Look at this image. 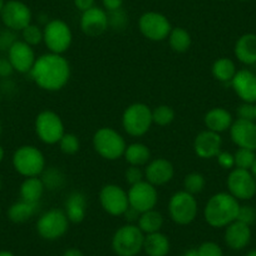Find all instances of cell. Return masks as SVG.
Masks as SVG:
<instances>
[{"mask_svg": "<svg viewBox=\"0 0 256 256\" xmlns=\"http://www.w3.org/2000/svg\"><path fill=\"white\" fill-rule=\"evenodd\" d=\"M246 256H256V248H255V250H251L250 252H248Z\"/></svg>", "mask_w": 256, "mask_h": 256, "instance_id": "56", "label": "cell"}, {"mask_svg": "<svg viewBox=\"0 0 256 256\" xmlns=\"http://www.w3.org/2000/svg\"><path fill=\"white\" fill-rule=\"evenodd\" d=\"M40 180L43 181L46 190H49V191L60 190L66 184V176L58 167H48V168L46 167L42 172Z\"/></svg>", "mask_w": 256, "mask_h": 256, "instance_id": "33", "label": "cell"}, {"mask_svg": "<svg viewBox=\"0 0 256 256\" xmlns=\"http://www.w3.org/2000/svg\"><path fill=\"white\" fill-rule=\"evenodd\" d=\"M108 26V14L104 9L93 6L87 12H83L80 16V29L88 36H100L104 33Z\"/></svg>", "mask_w": 256, "mask_h": 256, "instance_id": "18", "label": "cell"}, {"mask_svg": "<svg viewBox=\"0 0 256 256\" xmlns=\"http://www.w3.org/2000/svg\"><path fill=\"white\" fill-rule=\"evenodd\" d=\"M2 186H3V182H2V177H0V190H2Z\"/></svg>", "mask_w": 256, "mask_h": 256, "instance_id": "57", "label": "cell"}, {"mask_svg": "<svg viewBox=\"0 0 256 256\" xmlns=\"http://www.w3.org/2000/svg\"><path fill=\"white\" fill-rule=\"evenodd\" d=\"M152 123V110L144 103H134L128 106L123 112V130L132 137H141L146 134Z\"/></svg>", "mask_w": 256, "mask_h": 256, "instance_id": "4", "label": "cell"}, {"mask_svg": "<svg viewBox=\"0 0 256 256\" xmlns=\"http://www.w3.org/2000/svg\"><path fill=\"white\" fill-rule=\"evenodd\" d=\"M63 256H84L83 252L78 248H68L67 251H64Z\"/></svg>", "mask_w": 256, "mask_h": 256, "instance_id": "50", "label": "cell"}, {"mask_svg": "<svg viewBox=\"0 0 256 256\" xmlns=\"http://www.w3.org/2000/svg\"><path fill=\"white\" fill-rule=\"evenodd\" d=\"M198 256H224L222 248L212 241L204 242L200 248H198Z\"/></svg>", "mask_w": 256, "mask_h": 256, "instance_id": "42", "label": "cell"}, {"mask_svg": "<svg viewBox=\"0 0 256 256\" xmlns=\"http://www.w3.org/2000/svg\"><path fill=\"white\" fill-rule=\"evenodd\" d=\"M4 4H6V2H4V0H0V14H2V10H3Z\"/></svg>", "mask_w": 256, "mask_h": 256, "instance_id": "55", "label": "cell"}, {"mask_svg": "<svg viewBox=\"0 0 256 256\" xmlns=\"http://www.w3.org/2000/svg\"><path fill=\"white\" fill-rule=\"evenodd\" d=\"M234 90L242 102L256 103V74L248 70H238L231 80Z\"/></svg>", "mask_w": 256, "mask_h": 256, "instance_id": "20", "label": "cell"}, {"mask_svg": "<svg viewBox=\"0 0 256 256\" xmlns=\"http://www.w3.org/2000/svg\"><path fill=\"white\" fill-rule=\"evenodd\" d=\"M124 158L131 166H144V164H148L150 158H151V152L150 148L144 144H132L130 146L126 147L124 151Z\"/></svg>", "mask_w": 256, "mask_h": 256, "instance_id": "29", "label": "cell"}, {"mask_svg": "<svg viewBox=\"0 0 256 256\" xmlns=\"http://www.w3.org/2000/svg\"><path fill=\"white\" fill-rule=\"evenodd\" d=\"M44 190H46V187H44L43 181L39 177H26L20 186L22 200L39 204L44 194Z\"/></svg>", "mask_w": 256, "mask_h": 256, "instance_id": "28", "label": "cell"}, {"mask_svg": "<svg viewBox=\"0 0 256 256\" xmlns=\"http://www.w3.org/2000/svg\"><path fill=\"white\" fill-rule=\"evenodd\" d=\"M174 164L166 158H156L148 162L144 170L146 181L154 186H162L174 178Z\"/></svg>", "mask_w": 256, "mask_h": 256, "instance_id": "21", "label": "cell"}, {"mask_svg": "<svg viewBox=\"0 0 256 256\" xmlns=\"http://www.w3.org/2000/svg\"><path fill=\"white\" fill-rule=\"evenodd\" d=\"M234 160H235L236 168L251 170V167L256 161L255 151H251L248 148H238L234 154Z\"/></svg>", "mask_w": 256, "mask_h": 256, "instance_id": "36", "label": "cell"}, {"mask_svg": "<svg viewBox=\"0 0 256 256\" xmlns=\"http://www.w3.org/2000/svg\"><path fill=\"white\" fill-rule=\"evenodd\" d=\"M251 174H254V177H255V180H256V161H255V164H252V167H251Z\"/></svg>", "mask_w": 256, "mask_h": 256, "instance_id": "53", "label": "cell"}, {"mask_svg": "<svg viewBox=\"0 0 256 256\" xmlns=\"http://www.w3.org/2000/svg\"><path fill=\"white\" fill-rule=\"evenodd\" d=\"M70 228V220L63 210L52 208L44 212L36 222V231L44 240H58Z\"/></svg>", "mask_w": 256, "mask_h": 256, "instance_id": "9", "label": "cell"}, {"mask_svg": "<svg viewBox=\"0 0 256 256\" xmlns=\"http://www.w3.org/2000/svg\"><path fill=\"white\" fill-rule=\"evenodd\" d=\"M4 154H6V152H4V148L0 146V162L4 160Z\"/></svg>", "mask_w": 256, "mask_h": 256, "instance_id": "54", "label": "cell"}, {"mask_svg": "<svg viewBox=\"0 0 256 256\" xmlns=\"http://www.w3.org/2000/svg\"><path fill=\"white\" fill-rule=\"evenodd\" d=\"M251 240V228L246 224L235 220L226 226L225 242L232 250H242Z\"/></svg>", "mask_w": 256, "mask_h": 256, "instance_id": "22", "label": "cell"}, {"mask_svg": "<svg viewBox=\"0 0 256 256\" xmlns=\"http://www.w3.org/2000/svg\"><path fill=\"white\" fill-rule=\"evenodd\" d=\"M36 132L39 140L46 144H59L66 134L63 120L53 110H43L36 116Z\"/></svg>", "mask_w": 256, "mask_h": 256, "instance_id": "10", "label": "cell"}, {"mask_svg": "<svg viewBox=\"0 0 256 256\" xmlns=\"http://www.w3.org/2000/svg\"><path fill=\"white\" fill-rule=\"evenodd\" d=\"M228 194L238 200L248 201L256 194V180L250 170L234 168L228 177Z\"/></svg>", "mask_w": 256, "mask_h": 256, "instance_id": "12", "label": "cell"}, {"mask_svg": "<svg viewBox=\"0 0 256 256\" xmlns=\"http://www.w3.org/2000/svg\"><path fill=\"white\" fill-rule=\"evenodd\" d=\"M16 40L18 39H16V34L14 33V30H10L8 28L6 30H2L0 32V52H8Z\"/></svg>", "mask_w": 256, "mask_h": 256, "instance_id": "41", "label": "cell"}, {"mask_svg": "<svg viewBox=\"0 0 256 256\" xmlns=\"http://www.w3.org/2000/svg\"><path fill=\"white\" fill-rule=\"evenodd\" d=\"M123 216H124L126 220L128 221V224H134V221H138L141 214H140L136 208H132V206H128V208L126 210V212L123 214Z\"/></svg>", "mask_w": 256, "mask_h": 256, "instance_id": "48", "label": "cell"}, {"mask_svg": "<svg viewBox=\"0 0 256 256\" xmlns=\"http://www.w3.org/2000/svg\"><path fill=\"white\" fill-rule=\"evenodd\" d=\"M184 256H198V252L196 248H191V250H187L186 252L184 254Z\"/></svg>", "mask_w": 256, "mask_h": 256, "instance_id": "51", "label": "cell"}, {"mask_svg": "<svg viewBox=\"0 0 256 256\" xmlns=\"http://www.w3.org/2000/svg\"><path fill=\"white\" fill-rule=\"evenodd\" d=\"M198 205L195 196L187 191L176 192L168 202V212L177 225H188L198 216Z\"/></svg>", "mask_w": 256, "mask_h": 256, "instance_id": "8", "label": "cell"}, {"mask_svg": "<svg viewBox=\"0 0 256 256\" xmlns=\"http://www.w3.org/2000/svg\"><path fill=\"white\" fill-rule=\"evenodd\" d=\"M8 59L14 70L19 73H30L36 56L32 46L24 40H16L8 50Z\"/></svg>", "mask_w": 256, "mask_h": 256, "instance_id": "17", "label": "cell"}, {"mask_svg": "<svg viewBox=\"0 0 256 256\" xmlns=\"http://www.w3.org/2000/svg\"><path fill=\"white\" fill-rule=\"evenodd\" d=\"M235 56L245 66H252L256 63V34L248 33L241 36L236 40Z\"/></svg>", "mask_w": 256, "mask_h": 256, "instance_id": "24", "label": "cell"}, {"mask_svg": "<svg viewBox=\"0 0 256 256\" xmlns=\"http://www.w3.org/2000/svg\"><path fill=\"white\" fill-rule=\"evenodd\" d=\"M144 250L148 256H166L170 252V240L164 234L154 232L144 235Z\"/></svg>", "mask_w": 256, "mask_h": 256, "instance_id": "26", "label": "cell"}, {"mask_svg": "<svg viewBox=\"0 0 256 256\" xmlns=\"http://www.w3.org/2000/svg\"><path fill=\"white\" fill-rule=\"evenodd\" d=\"M206 186V180L198 172H192L188 174L184 180V191H187L191 195H196V194H200L204 191Z\"/></svg>", "mask_w": 256, "mask_h": 256, "instance_id": "34", "label": "cell"}, {"mask_svg": "<svg viewBox=\"0 0 256 256\" xmlns=\"http://www.w3.org/2000/svg\"><path fill=\"white\" fill-rule=\"evenodd\" d=\"M73 34L70 26L60 19H53L46 24L43 29V42L50 53L63 54L70 49Z\"/></svg>", "mask_w": 256, "mask_h": 256, "instance_id": "7", "label": "cell"}, {"mask_svg": "<svg viewBox=\"0 0 256 256\" xmlns=\"http://www.w3.org/2000/svg\"><path fill=\"white\" fill-rule=\"evenodd\" d=\"M168 42L172 50L177 52V53H184L191 46L192 39L186 29L177 26V28H172L168 36Z\"/></svg>", "mask_w": 256, "mask_h": 256, "instance_id": "32", "label": "cell"}, {"mask_svg": "<svg viewBox=\"0 0 256 256\" xmlns=\"http://www.w3.org/2000/svg\"><path fill=\"white\" fill-rule=\"evenodd\" d=\"M87 198H86L84 194L80 191L70 194V196L64 202V212L67 215L70 222H82L87 215Z\"/></svg>", "mask_w": 256, "mask_h": 256, "instance_id": "23", "label": "cell"}, {"mask_svg": "<svg viewBox=\"0 0 256 256\" xmlns=\"http://www.w3.org/2000/svg\"><path fill=\"white\" fill-rule=\"evenodd\" d=\"M13 166L24 177H39L46 168V158L34 146H22L14 152Z\"/></svg>", "mask_w": 256, "mask_h": 256, "instance_id": "6", "label": "cell"}, {"mask_svg": "<svg viewBox=\"0 0 256 256\" xmlns=\"http://www.w3.org/2000/svg\"><path fill=\"white\" fill-rule=\"evenodd\" d=\"M140 32L144 38L152 42H162L168 38L172 30L168 19L157 12H147L138 20Z\"/></svg>", "mask_w": 256, "mask_h": 256, "instance_id": "11", "label": "cell"}, {"mask_svg": "<svg viewBox=\"0 0 256 256\" xmlns=\"http://www.w3.org/2000/svg\"><path fill=\"white\" fill-rule=\"evenodd\" d=\"M221 146H222V140H221L220 134L208 131V130L200 132L194 141L195 154L204 160L218 157V154L221 152Z\"/></svg>", "mask_w": 256, "mask_h": 256, "instance_id": "19", "label": "cell"}, {"mask_svg": "<svg viewBox=\"0 0 256 256\" xmlns=\"http://www.w3.org/2000/svg\"><path fill=\"white\" fill-rule=\"evenodd\" d=\"M106 12H113L120 9L123 6V0H102Z\"/></svg>", "mask_w": 256, "mask_h": 256, "instance_id": "47", "label": "cell"}, {"mask_svg": "<svg viewBox=\"0 0 256 256\" xmlns=\"http://www.w3.org/2000/svg\"><path fill=\"white\" fill-rule=\"evenodd\" d=\"M0 134H2V124H0Z\"/></svg>", "mask_w": 256, "mask_h": 256, "instance_id": "59", "label": "cell"}, {"mask_svg": "<svg viewBox=\"0 0 256 256\" xmlns=\"http://www.w3.org/2000/svg\"><path fill=\"white\" fill-rule=\"evenodd\" d=\"M238 208L240 204L238 198L228 192H218L208 198L204 210V216L206 222L212 228H226L238 218Z\"/></svg>", "mask_w": 256, "mask_h": 256, "instance_id": "2", "label": "cell"}, {"mask_svg": "<svg viewBox=\"0 0 256 256\" xmlns=\"http://www.w3.org/2000/svg\"><path fill=\"white\" fill-rule=\"evenodd\" d=\"M174 110L170 106L161 104L152 110V120H154V124L164 127V126L171 124L174 122Z\"/></svg>", "mask_w": 256, "mask_h": 256, "instance_id": "35", "label": "cell"}, {"mask_svg": "<svg viewBox=\"0 0 256 256\" xmlns=\"http://www.w3.org/2000/svg\"><path fill=\"white\" fill-rule=\"evenodd\" d=\"M0 256H16L13 252H10V251H6V250H3L0 251Z\"/></svg>", "mask_w": 256, "mask_h": 256, "instance_id": "52", "label": "cell"}, {"mask_svg": "<svg viewBox=\"0 0 256 256\" xmlns=\"http://www.w3.org/2000/svg\"><path fill=\"white\" fill-rule=\"evenodd\" d=\"M238 117L240 120H255V104L244 102L238 107Z\"/></svg>", "mask_w": 256, "mask_h": 256, "instance_id": "44", "label": "cell"}, {"mask_svg": "<svg viewBox=\"0 0 256 256\" xmlns=\"http://www.w3.org/2000/svg\"><path fill=\"white\" fill-rule=\"evenodd\" d=\"M96 0H74V6L78 10L83 12H87L90 9H92L94 6Z\"/></svg>", "mask_w": 256, "mask_h": 256, "instance_id": "49", "label": "cell"}, {"mask_svg": "<svg viewBox=\"0 0 256 256\" xmlns=\"http://www.w3.org/2000/svg\"><path fill=\"white\" fill-rule=\"evenodd\" d=\"M93 147L96 152L108 161H114L124 154V138L110 127L100 128L93 136Z\"/></svg>", "mask_w": 256, "mask_h": 256, "instance_id": "5", "label": "cell"}, {"mask_svg": "<svg viewBox=\"0 0 256 256\" xmlns=\"http://www.w3.org/2000/svg\"><path fill=\"white\" fill-rule=\"evenodd\" d=\"M39 210V204L28 202V201H18L13 204L8 210V218L16 224H23L30 220Z\"/></svg>", "mask_w": 256, "mask_h": 256, "instance_id": "27", "label": "cell"}, {"mask_svg": "<svg viewBox=\"0 0 256 256\" xmlns=\"http://www.w3.org/2000/svg\"><path fill=\"white\" fill-rule=\"evenodd\" d=\"M212 76L215 80L222 83H231L236 74V66L230 58H218L212 64Z\"/></svg>", "mask_w": 256, "mask_h": 256, "instance_id": "30", "label": "cell"}, {"mask_svg": "<svg viewBox=\"0 0 256 256\" xmlns=\"http://www.w3.org/2000/svg\"><path fill=\"white\" fill-rule=\"evenodd\" d=\"M255 120H256V103H255Z\"/></svg>", "mask_w": 256, "mask_h": 256, "instance_id": "58", "label": "cell"}, {"mask_svg": "<svg viewBox=\"0 0 256 256\" xmlns=\"http://www.w3.org/2000/svg\"><path fill=\"white\" fill-rule=\"evenodd\" d=\"M230 136L238 148L256 151V123L238 118L230 127Z\"/></svg>", "mask_w": 256, "mask_h": 256, "instance_id": "16", "label": "cell"}, {"mask_svg": "<svg viewBox=\"0 0 256 256\" xmlns=\"http://www.w3.org/2000/svg\"><path fill=\"white\" fill-rule=\"evenodd\" d=\"M14 72V68L12 66L10 60L8 58H0V77L8 78Z\"/></svg>", "mask_w": 256, "mask_h": 256, "instance_id": "46", "label": "cell"}, {"mask_svg": "<svg viewBox=\"0 0 256 256\" xmlns=\"http://www.w3.org/2000/svg\"><path fill=\"white\" fill-rule=\"evenodd\" d=\"M100 201L103 210L112 216H120L130 206L128 194L114 184H106L100 192Z\"/></svg>", "mask_w": 256, "mask_h": 256, "instance_id": "15", "label": "cell"}, {"mask_svg": "<svg viewBox=\"0 0 256 256\" xmlns=\"http://www.w3.org/2000/svg\"><path fill=\"white\" fill-rule=\"evenodd\" d=\"M108 14V26L113 30H124L128 24V16L122 8L113 12H107Z\"/></svg>", "mask_w": 256, "mask_h": 256, "instance_id": "37", "label": "cell"}, {"mask_svg": "<svg viewBox=\"0 0 256 256\" xmlns=\"http://www.w3.org/2000/svg\"><path fill=\"white\" fill-rule=\"evenodd\" d=\"M238 221H241V222L246 224V225H252L256 221V210L252 208V206L248 205H240V208H238Z\"/></svg>", "mask_w": 256, "mask_h": 256, "instance_id": "40", "label": "cell"}, {"mask_svg": "<svg viewBox=\"0 0 256 256\" xmlns=\"http://www.w3.org/2000/svg\"><path fill=\"white\" fill-rule=\"evenodd\" d=\"M127 194L130 206L136 208L140 214L154 210L158 201V192L156 186L147 181H141L131 186Z\"/></svg>", "mask_w": 256, "mask_h": 256, "instance_id": "13", "label": "cell"}, {"mask_svg": "<svg viewBox=\"0 0 256 256\" xmlns=\"http://www.w3.org/2000/svg\"><path fill=\"white\" fill-rule=\"evenodd\" d=\"M218 164L224 168H232L235 166V160H234V154H228V152H220L218 154Z\"/></svg>", "mask_w": 256, "mask_h": 256, "instance_id": "45", "label": "cell"}, {"mask_svg": "<svg viewBox=\"0 0 256 256\" xmlns=\"http://www.w3.org/2000/svg\"><path fill=\"white\" fill-rule=\"evenodd\" d=\"M206 128L208 131L216 132V134H222V132L230 130L232 124V116L228 110L221 107L212 108L208 110L204 118Z\"/></svg>", "mask_w": 256, "mask_h": 256, "instance_id": "25", "label": "cell"}, {"mask_svg": "<svg viewBox=\"0 0 256 256\" xmlns=\"http://www.w3.org/2000/svg\"><path fill=\"white\" fill-rule=\"evenodd\" d=\"M0 16L4 26L14 32H22L32 24V10L26 4L19 0H10L4 4Z\"/></svg>", "mask_w": 256, "mask_h": 256, "instance_id": "14", "label": "cell"}, {"mask_svg": "<svg viewBox=\"0 0 256 256\" xmlns=\"http://www.w3.org/2000/svg\"><path fill=\"white\" fill-rule=\"evenodd\" d=\"M59 147H60V151L63 154H74L80 151V140L73 134H64V136L59 141Z\"/></svg>", "mask_w": 256, "mask_h": 256, "instance_id": "39", "label": "cell"}, {"mask_svg": "<svg viewBox=\"0 0 256 256\" xmlns=\"http://www.w3.org/2000/svg\"><path fill=\"white\" fill-rule=\"evenodd\" d=\"M144 234L134 224H127L116 231L112 238V248L118 256H136L144 250Z\"/></svg>", "mask_w": 256, "mask_h": 256, "instance_id": "3", "label": "cell"}, {"mask_svg": "<svg viewBox=\"0 0 256 256\" xmlns=\"http://www.w3.org/2000/svg\"><path fill=\"white\" fill-rule=\"evenodd\" d=\"M126 181L127 184H130L131 186L138 184V182L144 181V172H142V170L138 166H130L126 170Z\"/></svg>", "mask_w": 256, "mask_h": 256, "instance_id": "43", "label": "cell"}, {"mask_svg": "<svg viewBox=\"0 0 256 256\" xmlns=\"http://www.w3.org/2000/svg\"><path fill=\"white\" fill-rule=\"evenodd\" d=\"M162 225H164V216L156 211L150 210L146 212H142L138 218V228L144 234H154L158 232L161 230Z\"/></svg>", "mask_w": 256, "mask_h": 256, "instance_id": "31", "label": "cell"}, {"mask_svg": "<svg viewBox=\"0 0 256 256\" xmlns=\"http://www.w3.org/2000/svg\"><path fill=\"white\" fill-rule=\"evenodd\" d=\"M23 40L29 46H38L39 43L43 42V30L36 24H29L26 28L22 30Z\"/></svg>", "mask_w": 256, "mask_h": 256, "instance_id": "38", "label": "cell"}, {"mask_svg": "<svg viewBox=\"0 0 256 256\" xmlns=\"http://www.w3.org/2000/svg\"><path fill=\"white\" fill-rule=\"evenodd\" d=\"M30 76L42 90L56 92L70 80V66L62 54L46 53L36 58Z\"/></svg>", "mask_w": 256, "mask_h": 256, "instance_id": "1", "label": "cell"}]
</instances>
